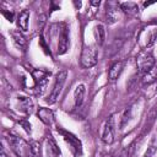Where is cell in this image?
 Returning a JSON list of instances; mask_svg holds the SVG:
<instances>
[{
    "label": "cell",
    "instance_id": "obj_1",
    "mask_svg": "<svg viewBox=\"0 0 157 157\" xmlns=\"http://www.w3.org/2000/svg\"><path fill=\"white\" fill-rule=\"evenodd\" d=\"M7 142L11 148V151L17 156V157H32V147L31 144L25 141L22 137H18L16 135H9L7 136Z\"/></svg>",
    "mask_w": 157,
    "mask_h": 157
},
{
    "label": "cell",
    "instance_id": "obj_2",
    "mask_svg": "<svg viewBox=\"0 0 157 157\" xmlns=\"http://www.w3.org/2000/svg\"><path fill=\"white\" fill-rule=\"evenodd\" d=\"M136 66L141 74H146L155 67V58L147 49L141 50L136 55Z\"/></svg>",
    "mask_w": 157,
    "mask_h": 157
},
{
    "label": "cell",
    "instance_id": "obj_3",
    "mask_svg": "<svg viewBox=\"0 0 157 157\" xmlns=\"http://www.w3.org/2000/svg\"><path fill=\"white\" fill-rule=\"evenodd\" d=\"M56 130H58V132L61 135V137L64 139V141L69 145V147H70L72 155H74L75 157L81 156V153H82V144H81V141L78 140V137H76L75 135H72L71 132H69V131H66V130H64V129H61V128H58Z\"/></svg>",
    "mask_w": 157,
    "mask_h": 157
},
{
    "label": "cell",
    "instance_id": "obj_4",
    "mask_svg": "<svg viewBox=\"0 0 157 157\" xmlns=\"http://www.w3.org/2000/svg\"><path fill=\"white\" fill-rule=\"evenodd\" d=\"M97 58H98L97 49L94 47L86 45L82 49V53H81V56H80V64L85 69L93 67L97 64V60H98Z\"/></svg>",
    "mask_w": 157,
    "mask_h": 157
},
{
    "label": "cell",
    "instance_id": "obj_5",
    "mask_svg": "<svg viewBox=\"0 0 157 157\" xmlns=\"http://www.w3.org/2000/svg\"><path fill=\"white\" fill-rule=\"evenodd\" d=\"M66 76H67V71L66 70H61L58 72L56 77H55V82H54V86H53V90H52V93L49 96V98L47 99V103L48 104H53L56 102V99L59 98L61 91H63V87H64V83L66 81Z\"/></svg>",
    "mask_w": 157,
    "mask_h": 157
},
{
    "label": "cell",
    "instance_id": "obj_6",
    "mask_svg": "<svg viewBox=\"0 0 157 157\" xmlns=\"http://www.w3.org/2000/svg\"><path fill=\"white\" fill-rule=\"evenodd\" d=\"M44 156L45 157H60L61 152L55 142V140L49 135L44 141Z\"/></svg>",
    "mask_w": 157,
    "mask_h": 157
},
{
    "label": "cell",
    "instance_id": "obj_7",
    "mask_svg": "<svg viewBox=\"0 0 157 157\" xmlns=\"http://www.w3.org/2000/svg\"><path fill=\"white\" fill-rule=\"evenodd\" d=\"M113 117H109L104 123L102 131V140L105 144H112L114 141V128H113Z\"/></svg>",
    "mask_w": 157,
    "mask_h": 157
},
{
    "label": "cell",
    "instance_id": "obj_8",
    "mask_svg": "<svg viewBox=\"0 0 157 157\" xmlns=\"http://www.w3.org/2000/svg\"><path fill=\"white\" fill-rule=\"evenodd\" d=\"M69 44H70V40H69V29L66 27H64L60 32V36H59V43H58V54L63 55L67 52L69 49Z\"/></svg>",
    "mask_w": 157,
    "mask_h": 157
},
{
    "label": "cell",
    "instance_id": "obj_9",
    "mask_svg": "<svg viewBox=\"0 0 157 157\" xmlns=\"http://www.w3.org/2000/svg\"><path fill=\"white\" fill-rule=\"evenodd\" d=\"M123 69H124V61H121V60L114 61L110 65L109 70H108V80L110 82H114L115 80H118V77L120 76Z\"/></svg>",
    "mask_w": 157,
    "mask_h": 157
},
{
    "label": "cell",
    "instance_id": "obj_10",
    "mask_svg": "<svg viewBox=\"0 0 157 157\" xmlns=\"http://www.w3.org/2000/svg\"><path fill=\"white\" fill-rule=\"evenodd\" d=\"M39 120L45 125H52L54 123V113L49 108H39L37 112Z\"/></svg>",
    "mask_w": 157,
    "mask_h": 157
},
{
    "label": "cell",
    "instance_id": "obj_11",
    "mask_svg": "<svg viewBox=\"0 0 157 157\" xmlns=\"http://www.w3.org/2000/svg\"><path fill=\"white\" fill-rule=\"evenodd\" d=\"M11 38H12V42H13V44H15V47L17 49H21L22 52L26 50V48H27V40H26V38L23 37V34L20 31H13L11 33Z\"/></svg>",
    "mask_w": 157,
    "mask_h": 157
},
{
    "label": "cell",
    "instance_id": "obj_12",
    "mask_svg": "<svg viewBox=\"0 0 157 157\" xmlns=\"http://www.w3.org/2000/svg\"><path fill=\"white\" fill-rule=\"evenodd\" d=\"M28 20H29V10L25 9L17 16V25H18L21 32L28 31Z\"/></svg>",
    "mask_w": 157,
    "mask_h": 157
},
{
    "label": "cell",
    "instance_id": "obj_13",
    "mask_svg": "<svg viewBox=\"0 0 157 157\" xmlns=\"http://www.w3.org/2000/svg\"><path fill=\"white\" fill-rule=\"evenodd\" d=\"M156 118H157V103H155L150 108V110L147 112V114H146V123H145V126H144V131H146V130L150 129V126L155 123Z\"/></svg>",
    "mask_w": 157,
    "mask_h": 157
},
{
    "label": "cell",
    "instance_id": "obj_14",
    "mask_svg": "<svg viewBox=\"0 0 157 157\" xmlns=\"http://www.w3.org/2000/svg\"><path fill=\"white\" fill-rule=\"evenodd\" d=\"M17 104H18V109L25 113H31L33 109V102L31 101V98L27 97H20Z\"/></svg>",
    "mask_w": 157,
    "mask_h": 157
},
{
    "label": "cell",
    "instance_id": "obj_15",
    "mask_svg": "<svg viewBox=\"0 0 157 157\" xmlns=\"http://www.w3.org/2000/svg\"><path fill=\"white\" fill-rule=\"evenodd\" d=\"M85 85H78L76 88H75V92H74V102H75V107H80L83 102V97H85Z\"/></svg>",
    "mask_w": 157,
    "mask_h": 157
},
{
    "label": "cell",
    "instance_id": "obj_16",
    "mask_svg": "<svg viewBox=\"0 0 157 157\" xmlns=\"http://www.w3.org/2000/svg\"><path fill=\"white\" fill-rule=\"evenodd\" d=\"M94 39H96V43L98 45H102L104 43V39H105V31H104V27L103 25H97L94 27Z\"/></svg>",
    "mask_w": 157,
    "mask_h": 157
},
{
    "label": "cell",
    "instance_id": "obj_17",
    "mask_svg": "<svg viewBox=\"0 0 157 157\" xmlns=\"http://www.w3.org/2000/svg\"><path fill=\"white\" fill-rule=\"evenodd\" d=\"M120 9L130 15H136L137 13V5L135 2H123L119 5Z\"/></svg>",
    "mask_w": 157,
    "mask_h": 157
},
{
    "label": "cell",
    "instance_id": "obj_18",
    "mask_svg": "<svg viewBox=\"0 0 157 157\" xmlns=\"http://www.w3.org/2000/svg\"><path fill=\"white\" fill-rule=\"evenodd\" d=\"M107 17H108L110 23L115 22L119 18V9L118 7H113L112 5L108 6V9H107Z\"/></svg>",
    "mask_w": 157,
    "mask_h": 157
},
{
    "label": "cell",
    "instance_id": "obj_19",
    "mask_svg": "<svg viewBox=\"0 0 157 157\" xmlns=\"http://www.w3.org/2000/svg\"><path fill=\"white\" fill-rule=\"evenodd\" d=\"M47 85H48V77H45V78H43V80L36 82V86H34V93L38 94V96L43 94V92H44L45 88H47Z\"/></svg>",
    "mask_w": 157,
    "mask_h": 157
},
{
    "label": "cell",
    "instance_id": "obj_20",
    "mask_svg": "<svg viewBox=\"0 0 157 157\" xmlns=\"http://www.w3.org/2000/svg\"><path fill=\"white\" fill-rule=\"evenodd\" d=\"M156 155H157V140H153L147 147V151L145 152L144 157H156Z\"/></svg>",
    "mask_w": 157,
    "mask_h": 157
},
{
    "label": "cell",
    "instance_id": "obj_21",
    "mask_svg": "<svg viewBox=\"0 0 157 157\" xmlns=\"http://www.w3.org/2000/svg\"><path fill=\"white\" fill-rule=\"evenodd\" d=\"M20 124L23 126V129H25L28 134H31V124H29L27 120H22V121H20Z\"/></svg>",
    "mask_w": 157,
    "mask_h": 157
},
{
    "label": "cell",
    "instance_id": "obj_22",
    "mask_svg": "<svg viewBox=\"0 0 157 157\" xmlns=\"http://www.w3.org/2000/svg\"><path fill=\"white\" fill-rule=\"evenodd\" d=\"M101 2L99 1H91V5H93V6H98Z\"/></svg>",
    "mask_w": 157,
    "mask_h": 157
}]
</instances>
